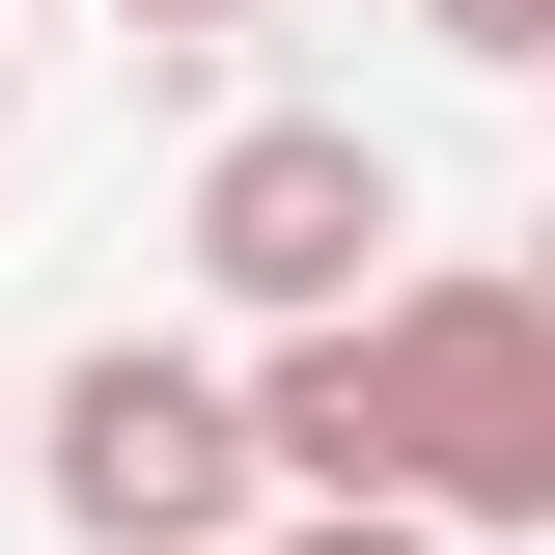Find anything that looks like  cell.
<instances>
[{"label":"cell","instance_id":"5b68a950","mask_svg":"<svg viewBox=\"0 0 555 555\" xmlns=\"http://www.w3.org/2000/svg\"><path fill=\"white\" fill-rule=\"evenodd\" d=\"M250 555H444V528H361V500H278Z\"/></svg>","mask_w":555,"mask_h":555},{"label":"cell","instance_id":"7a4b0ae2","mask_svg":"<svg viewBox=\"0 0 555 555\" xmlns=\"http://www.w3.org/2000/svg\"><path fill=\"white\" fill-rule=\"evenodd\" d=\"M28 500H56L83 555H250V528H278L250 361H195V334H83L56 389H28Z\"/></svg>","mask_w":555,"mask_h":555},{"label":"cell","instance_id":"277c9868","mask_svg":"<svg viewBox=\"0 0 555 555\" xmlns=\"http://www.w3.org/2000/svg\"><path fill=\"white\" fill-rule=\"evenodd\" d=\"M444 56H500V83H555V0H416Z\"/></svg>","mask_w":555,"mask_h":555},{"label":"cell","instance_id":"52a82bcc","mask_svg":"<svg viewBox=\"0 0 555 555\" xmlns=\"http://www.w3.org/2000/svg\"><path fill=\"white\" fill-rule=\"evenodd\" d=\"M0 139H28V56H0Z\"/></svg>","mask_w":555,"mask_h":555},{"label":"cell","instance_id":"8992f818","mask_svg":"<svg viewBox=\"0 0 555 555\" xmlns=\"http://www.w3.org/2000/svg\"><path fill=\"white\" fill-rule=\"evenodd\" d=\"M139 28H250V0H139Z\"/></svg>","mask_w":555,"mask_h":555},{"label":"cell","instance_id":"3957f363","mask_svg":"<svg viewBox=\"0 0 555 555\" xmlns=\"http://www.w3.org/2000/svg\"><path fill=\"white\" fill-rule=\"evenodd\" d=\"M167 250H195V306H222L250 361H278V334H361V306L416 278V167H389L361 112H222Z\"/></svg>","mask_w":555,"mask_h":555},{"label":"cell","instance_id":"6da1fadb","mask_svg":"<svg viewBox=\"0 0 555 555\" xmlns=\"http://www.w3.org/2000/svg\"><path fill=\"white\" fill-rule=\"evenodd\" d=\"M250 444L278 500H361V528H555V306L528 250H416L361 334H278L250 361Z\"/></svg>","mask_w":555,"mask_h":555},{"label":"cell","instance_id":"ba28073f","mask_svg":"<svg viewBox=\"0 0 555 555\" xmlns=\"http://www.w3.org/2000/svg\"><path fill=\"white\" fill-rule=\"evenodd\" d=\"M528 306H555V222H528Z\"/></svg>","mask_w":555,"mask_h":555}]
</instances>
